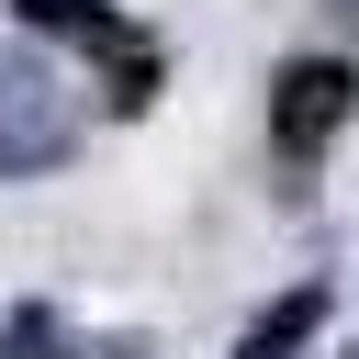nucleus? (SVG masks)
<instances>
[{
	"mask_svg": "<svg viewBox=\"0 0 359 359\" xmlns=\"http://www.w3.org/2000/svg\"><path fill=\"white\" fill-rule=\"evenodd\" d=\"M0 359H90V348H79V325H67L56 303H11V325H0Z\"/></svg>",
	"mask_w": 359,
	"mask_h": 359,
	"instance_id": "39448f33",
	"label": "nucleus"
},
{
	"mask_svg": "<svg viewBox=\"0 0 359 359\" xmlns=\"http://www.w3.org/2000/svg\"><path fill=\"white\" fill-rule=\"evenodd\" d=\"M11 11H22V34L90 45V56L112 67V112H146V101H157V45H135V22H123L112 0H11Z\"/></svg>",
	"mask_w": 359,
	"mask_h": 359,
	"instance_id": "7ed1b4c3",
	"label": "nucleus"
},
{
	"mask_svg": "<svg viewBox=\"0 0 359 359\" xmlns=\"http://www.w3.org/2000/svg\"><path fill=\"white\" fill-rule=\"evenodd\" d=\"M67 146H79V112H67L56 67L0 45V180H34V168H56Z\"/></svg>",
	"mask_w": 359,
	"mask_h": 359,
	"instance_id": "f03ea898",
	"label": "nucleus"
},
{
	"mask_svg": "<svg viewBox=\"0 0 359 359\" xmlns=\"http://www.w3.org/2000/svg\"><path fill=\"white\" fill-rule=\"evenodd\" d=\"M348 112H359V67L348 56H292L269 79V146H280V168H314L348 135Z\"/></svg>",
	"mask_w": 359,
	"mask_h": 359,
	"instance_id": "f257e3e1",
	"label": "nucleus"
},
{
	"mask_svg": "<svg viewBox=\"0 0 359 359\" xmlns=\"http://www.w3.org/2000/svg\"><path fill=\"white\" fill-rule=\"evenodd\" d=\"M314 337H325V280H292V292H269V303L247 314L236 359H303Z\"/></svg>",
	"mask_w": 359,
	"mask_h": 359,
	"instance_id": "20e7f679",
	"label": "nucleus"
}]
</instances>
